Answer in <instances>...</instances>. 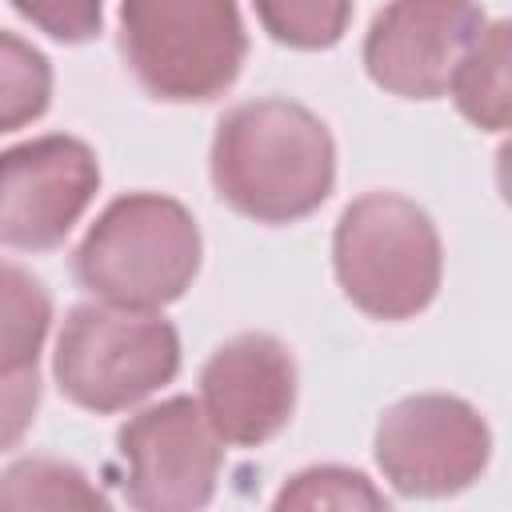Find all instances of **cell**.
<instances>
[{"instance_id": "6da1fadb", "label": "cell", "mask_w": 512, "mask_h": 512, "mask_svg": "<svg viewBox=\"0 0 512 512\" xmlns=\"http://www.w3.org/2000/svg\"><path fill=\"white\" fill-rule=\"evenodd\" d=\"M208 172L232 212L256 224H296L332 196L336 144L312 108L260 96L220 116Z\"/></svg>"}, {"instance_id": "7a4b0ae2", "label": "cell", "mask_w": 512, "mask_h": 512, "mask_svg": "<svg viewBox=\"0 0 512 512\" xmlns=\"http://www.w3.org/2000/svg\"><path fill=\"white\" fill-rule=\"evenodd\" d=\"M204 240L196 216L160 192L116 196L84 232L72 272L104 304L156 312L180 300L200 272Z\"/></svg>"}, {"instance_id": "3957f363", "label": "cell", "mask_w": 512, "mask_h": 512, "mask_svg": "<svg viewBox=\"0 0 512 512\" xmlns=\"http://www.w3.org/2000/svg\"><path fill=\"white\" fill-rule=\"evenodd\" d=\"M340 292L372 320L420 316L444 280V244L432 216L400 192L356 196L332 232Z\"/></svg>"}, {"instance_id": "277c9868", "label": "cell", "mask_w": 512, "mask_h": 512, "mask_svg": "<svg viewBox=\"0 0 512 512\" xmlns=\"http://www.w3.org/2000/svg\"><path fill=\"white\" fill-rule=\"evenodd\" d=\"M120 52L148 96L208 104L236 84L248 32L236 0H120Z\"/></svg>"}, {"instance_id": "5b68a950", "label": "cell", "mask_w": 512, "mask_h": 512, "mask_svg": "<svg viewBox=\"0 0 512 512\" xmlns=\"http://www.w3.org/2000/svg\"><path fill=\"white\" fill-rule=\"evenodd\" d=\"M180 372V332L160 312L120 304H76L68 308L52 376L56 388L84 412L112 416L128 412Z\"/></svg>"}, {"instance_id": "8992f818", "label": "cell", "mask_w": 512, "mask_h": 512, "mask_svg": "<svg viewBox=\"0 0 512 512\" xmlns=\"http://www.w3.org/2000/svg\"><path fill=\"white\" fill-rule=\"evenodd\" d=\"M372 456L400 496L440 500L472 488L492 460L488 420L460 396L420 392L384 408Z\"/></svg>"}, {"instance_id": "52a82bcc", "label": "cell", "mask_w": 512, "mask_h": 512, "mask_svg": "<svg viewBox=\"0 0 512 512\" xmlns=\"http://www.w3.org/2000/svg\"><path fill=\"white\" fill-rule=\"evenodd\" d=\"M116 452L124 500L140 512H196L216 496L224 444L192 396H168L128 416L116 432Z\"/></svg>"}, {"instance_id": "ba28073f", "label": "cell", "mask_w": 512, "mask_h": 512, "mask_svg": "<svg viewBox=\"0 0 512 512\" xmlns=\"http://www.w3.org/2000/svg\"><path fill=\"white\" fill-rule=\"evenodd\" d=\"M100 188L96 152L68 132L32 136L0 152V244L60 248Z\"/></svg>"}, {"instance_id": "9c48e42d", "label": "cell", "mask_w": 512, "mask_h": 512, "mask_svg": "<svg viewBox=\"0 0 512 512\" xmlns=\"http://www.w3.org/2000/svg\"><path fill=\"white\" fill-rule=\"evenodd\" d=\"M488 16L480 0H388L364 36V68L400 100H436Z\"/></svg>"}, {"instance_id": "30bf717a", "label": "cell", "mask_w": 512, "mask_h": 512, "mask_svg": "<svg viewBox=\"0 0 512 512\" xmlns=\"http://www.w3.org/2000/svg\"><path fill=\"white\" fill-rule=\"evenodd\" d=\"M200 408L220 444L260 448L296 412V360L268 332H240L200 368Z\"/></svg>"}, {"instance_id": "8fae6325", "label": "cell", "mask_w": 512, "mask_h": 512, "mask_svg": "<svg viewBox=\"0 0 512 512\" xmlns=\"http://www.w3.org/2000/svg\"><path fill=\"white\" fill-rule=\"evenodd\" d=\"M508 56V20H488L448 80L452 104L480 132H504L512 120Z\"/></svg>"}, {"instance_id": "7c38bea8", "label": "cell", "mask_w": 512, "mask_h": 512, "mask_svg": "<svg viewBox=\"0 0 512 512\" xmlns=\"http://www.w3.org/2000/svg\"><path fill=\"white\" fill-rule=\"evenodd\" d=\"M52 328V296L24 264L0 260V376L32 372Z\"/></svg>"}, {"instance_id": "4fadbf2b", "label": "cell", "mask_w": 512, "mask_h": 512, "mask_svg": "<svg viewBox=\"0 0 512 512\" xmlns=\"http://www.w3.org/2000/svg\"><path fill=\"white\" fill-rule=\"evenodd\" d=\"M0 508L28 512V508H84L108 512L112 500L84 476L80 464L60 456H20L0 472Z\"/></svg>"}, {"instance_id": "5bb4252c", "label": "cell", "mask_w": 512, "mask_h": 512, "mask_svg": "<svg viewBox=\"0 0 512 512\" xmlns=\"http://www.w3.org/2000/svg\"><path fill=\"white\" fill-rule=\"evenodd\" d=\"M52 104V60L16 32H0V136L28 128Z\"/></svg>"}, {"instance_id": "9a60e30c", "label": "cell", "mask_w": 512, "mask_h": 512, "mask_svg": "<svg viewBox=\"0 0 512 512\" xmlns=\"http://www.w3.org/2000/svg\"><path fill=\"white\" fill-rule=\"evenodd\" d=\"M264 32L296 52H324L344 40L352 0H252Z\"/></svg>"}, {"instance_id": "2e32d148", "label": "cell", "mask_w": 512, "mask_h": 512, "mask_svg": "<svg viewBox=\"0 0 512 512\" xmlns=\"http://www.w3.org/2000/svg\"><path fill=\"white\" fill-rule=\"evenodd\" d=\"M272 508H388V496L356 468H344V464H316V468H304L296 472L272 500Z\"/></svg>"}, {"instance_id": "e0dca14e", "label": "cell", "mask_w": 512, "mask_h": 512, "mask_svg": "<svg viewBox=\"0 0 512 512\" xmlns=\"http://www.w3.org/2000/svg\"><path fill=\"white\" fill-rule=\"evenodd\" d=\"M8 4L60 44H84L104 24V0H8Z\"/></svg>"}, {"instance_id": "ac0fdd59", "label": "cell", "mask_w": 512, "mask_h": 512, "mask_svg": "<svg viewBox=\"0 0 512 512\" xmlns=\"http://www.w3.org/2000/svg\"><path fill=\"white\" fill-rule=\"evenodd\" d=\"M40 408V372H16V376H0V452L16 448Z\"/></svg>"}]
</instances>
